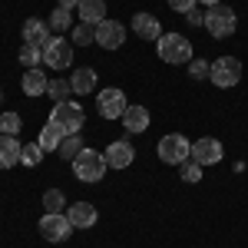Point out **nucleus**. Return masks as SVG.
<instances>
[{"label": "nucleus", "mask_w": 248, "mask_h": 248, "mask_svg": "<svg viewBox=\"0 0 248 248\" xmlns=\"http://www.w3.org/2000/svg\"><path fill=\"white\" fill-rule=\"evenodd\" d=\"M83 123H86V113H83V106L73 103V99H63L53 106V113H50V126H57L63 136H73L83 129Z\"/></svg>", "instance_id": "f257e3e1"}, {"label": "nucleus", "mask_w": 248, "mask_h": 248, "mask_svg": "<svg viewBox=\"0 0 248 248\" xmlns=\"http://www.w3.org/2000/svg\"><path fill=\"white\" fill-rule=\"evenodd\" d=\"M155 50H159V60L166 63H192V43L182 33H162L155 40Z\"/></svg>", "instance_id": "f03ea898"}, {"label": "nucleus", "mask_w": 248, "mask_h": 248, "mask_svg": "<svg viewBox=\"0 0 248 248\" xmlns=\"http://www.w3.org/2000/svg\"><path fill=\"white\" fill-rule=\"evenodd\" d=\"M106 155L96 153V149H83V153L73 159V175H77L79 182H99L103 175H106Z\"/></svg>", "instance_id": "7ed1b4c3"}, {"label": "nucleus", "mask_w": 248, "mask_h": 248, "mask_svg": "<svg viewBox=\"0 0 248 248\" xmlns=\"http://www.w3.org/2000/svg\"><path fill=\"white\" fill-rule=\"evenodd\" d=\"M235 27H238V17H235V10H232V7L215 3V7L205 10V30H209L215 40L232 37V33H235Z\"/></svg>", "instance_id": "20e7f679"}, {"label": "nucleus", "mask_w": 248, "mask_h": 248, "mask_svg": "<svg viewBox=\"0 0 248 248\" xmlns=\"http://www.w3.org/2000/svg\"><path fill=\"white\" fill-rule=\"evenodd\" d=\"M159 159L162 162H169V166H179V162H186L192 155V142L186 139L182 133H169V136H162L159 139Z\"/></svg>", "instance_id": "39448f33"}, {"label": "nucleus", "mask_w": 248, "mask_h": 248, "mask_svg": "<svg viewBox=\"0 0 248 248\" xmlns=\"http://www.w3.org/2000/svg\"><path fill=\"white\" fill-rule=\"evenodd\" d=\"M209 79L218 86V90H229V86H235V83L242 79V63H238L235 57L215 60V63H212V70H209Z\"/></svg>", "instance_id": "423d86ee"}, {"label": "nucleus", "mask_w": 248, "mask_h": 248, "mask_svg": "<svg viewBox=\"0 0 248 248\" xmlns=\"http://www.w3.org/2000/svg\"><path fill=\"white\" fill-rule=\"evenodd\" d=\"M40 235H43L46 242H66V238L73 235V222H70L63 212H46V215L40 218Z\"/></svg>", "instance_id": "0eeeda50"}, {"label": "nucleus", "mask_w": 248, "mask_h": 248, "mask_svg": "<svg viewBox=\"0 0 248 248\" xmlns=\"http://www.w3.org/2000/svg\"><path fill=\"white\" fill-rule=\"evenodd\" d=\"M43 63L50 70H66L73 63V43H66L63 37H53L46 46H43Z\"/></svg>", "instance_id": "6e6552de"}, {"label": "nucleus", "mask_w": 248, "mask_h": 248, "mask_svg": "<svg viewBox=\"0 0 248 248\" xmlns=\"http://www.w3.org/2000/svg\"><path fill=\"white\" fill-rule=\"evenodd\" d=\"M126 93L123 90H103L99 93V99H96V113L103 116V119H123V113H126Z\"/></svg>", "instance_id": "1a4fd4ad"}, {"label": "nucleus", "mask_w": 248, "mask_h": 248, "mask_svg": "<svg viewBox=\"0 0 248 248\" xmlns=\"http://www.w3.org/2000/svg\"><path fill=\"white\" fill-rule=\"evenodd\" d=\"M123 43H126V27H123V23H116V20L96 23V46L116 50V46H123Z\"/></svg>", "instance_id": "9d476101"}, {"label": "nucleus", "mask_w": 248, "mask_h": 248, "mask_svg": "<svg viewBox=\"0 0 248 248\" xmlns=\"http://www.w3.org/2000/svg\"><path fill=\"white\" fill-rule=\"evenodd\" d=\"M192 159H195L199 166H215V162H222V142H218L215 136H202V139H195V146H192Z\"/></svg>", "instance_id": "9b49d317"}, {"label": "nucleus", "mask_w": 248, "mask_h": 248, "mask_svg": "<svg viewBox=\"0 0 248 248\" xmlns=\"http://www.w3.org/2000/svg\"><path fill=\"white\" fill-rule=\"evenodd\" d=\"M103 155H106V166H109V169H129L133 159H136V149L126 142V139H116V142L106 146Z\"/></svg>", "instance_id": "f8f14e48"}, {"label": "nucleus", "mask_w": 248, "mask_h": 248, "mask_svg": "<svg viewBox=\"0 0 248 248\" xmlns=\"http://www.w3.org/2000/svg\"><path fill=\"white\" fill-rule=\"evenodd\" d=\"M50 33H53V30H50L46 20H37V17L23 20V43H27V46H46V43L53 40Z\"/></svg>", "instance_id": "ddd939ff"}, {"label": "nucleus", "mask_w": 248, "mask_h": 248, "mask_svg": "<svg viewBox=\"0 0 248 248\" xmlns=\"http://www.w3.org/2000/svg\"><path fill=\"white\" fill-rule=\"evenodd\" d=\"M66 218L73 222V229H93L99 212H96L90 202H77V205H66Z\"/></svg>", "instance_id": "4468645a"}, {"label": "nucleus", "mask_w": 248, "mask_h": 248, "mask_svg": "<svg viewBox=\"0 0 248 248\" xmlns=\"http://www.w3.org/2000/svg\"><path fill=\"white\" fill-rule=\"evenodd\" d=\"M20 153H23V146L17 142V136L0 133V169H14L20 162Z\"/></svg>", "instance_id": "2eb2a0df"}, {"label": "nucleus", "mask_w": 248, "mask_h": 248, "mask_svg": "<svg viewBox=\"0 0 248 248\" xmlns=\"http://www.w3.org/2000/svg\"><path fill=\"white\" fill-rule=\"evenodd\" d=\"M20 86H23L27 96H43L46 90H50V79H46V73H43L40 66H33V70L23 73V83H20Z\"/></svg>", "instance_id": "dca6fc26"}, {"label": "nucleus", "mask_w": 248, "mask_h": 248, "mask_svg": "<svg viewBox=\"0 0 248 248\" xmlns=\"http://www.w3.org/2000/svg\"><path fill=\"white\" fill-rule=\"evenodd\" d=\"M133 30H136V37H142V40H159L162 37V27H159V20H155L153 14H136Z\"/></svg>", "instance_id": "f3484780"}, {"label": "nucleus", "mask_w": 248, "mask_h": 248, "mask_svg": "<svg viewBox=\"0 0 248 248\" xmlns=\"http://www.w3.org/2000/svg\"><path fill=\"white\" fill-rule=\"evenodd\" d=\"M123 126H126L129 133H146V129H149V109H146V106H126Z\"/></svg>", "instance_id": "a211bd4d"}, {"label": "nucleus", "mask_w": 248, "mask_h": 248, "mask_svg": "<svg viewBox=\"0 0 248 248\" xmlns=\"http://www.w3.org/2000/svg\"><path fill=\"white\" fill-rule=\"evenodd\" d=\"M77 14H79V20L83 23H103L106 20V0H83L77 7Z\"/></svg>", "instance_id": "6ab92c4d"}, {"label": "nucleus", "mask_w": 248, "mask_h": 248, "mask_svg": "<svg viewBox=\"0 0 248 248\" xmlns=\"http://www.w3.org/2000/svg\"><path fill=\"white\" fill-rule=\"evenodd\" d=\"M83 149H86V146H83V136L73 133V136H63V142H60L57 153H60V159H70V162H73V159H77Z\"/></svg>", "instance_id": "aec40b11"}, {"label": "nucleus", "mask_w": 248, "mask_h": 248, "mask_svg": "<svg viewBox=\"0 0 248 248\" xmlns=\"http://www.w3.org/2000/svg\"><path fill=\"white\" fill-rule=\"evenodd\" d=\"M70 83H73V93L86 96V93H90V90H93V86H96V73H93V70H90V66H86V70H77Z\"/></svg>", "instance_id": "412c9836"}, {"label": "nucleus", "mask_w": 248, "mask_h": 248, "mask_svg": "<svg viewBox=\"0 0 248 248\" xmlns=\"http://www.w3.org/2000/svg\"><path fill=\"white\" fill-rule=\"evenodd\" d=\"M37 142H40V149H43V153H53V149H60V142H63V133H60L57 126H50V123H46Z\"/></svg>", "instance_id": "4be33fe9"}, {"label": "nucleus", "mask_w": 248, "mask_h": 248, "mask_svg": "<svg viewBox=\"0 0 248 248\" xmlns=\"http://www.w3.org/2000/svg\"><path fill=\"white\" fill-rule=\"evenodd\" d=\"M46 23H50V30H53V33H63V30H70L73 17H70V10H66V7H57V10L46 17Z\"/></svg>", "instance_id": "5701e85b"}, {"label": "nucleus", "mask_w": 248, "mask_h": 248, "mask_svg": "<svg viewBox=\"0 0 248 248\" xmlns=\"http://www.w3.org/2000/svg\"><path fill=\"white\" fill-rule=\"evenodd\" d=\"M179 179H182V182H199V179H202V166L189 155L186 162H179Z\"/></svg>", "instance_id": "b1692460"}, {"label": "nucleus", "mask_w": 248, "mask_h": 248, "mask_svg": "<svg viewBox=\"0 0 248 248\" xmlns=\"http://www.w3.org/2000/svg\"><path fill=\"white\" fill-rule=\"evenodd\" d=\"M20 63H23L27 70L40 66V63H43V46H27V43H23V50H20Z\"/></svg>", "instance_id": "393cba45"}, {"label": "nucleus", "mask_w": 248, "mask_h": 248, "mask_svg": "<svg viewBox=\"0 0 248 248\" xmlns=\"http://www.w3.org/2000/svg\"><path fill=\"white\" fill-rule=\"evenodd\" d=\"M50 99H57V103H63V99H70V93H73V83L70 79H50Z\"/></svg>", "instance_id": "a878e982"}, {"label": "nucleus", "mask_w": 248, "mask_h": 248, "mask_svg": "<svg viewBox=\"0 0 248 248\" xmlns=\"http://www.w3.org/2000/svg\"><path fill=\"white\" fill-rule=\"evenodd\" d=\"M63 205H66V195L60 189H46L43 192V209L46 212H63Z\"/></svg>", "instance_id": "bb28decb"}, {"label": "nucleus", "mask_w": 248, "mask_h": 248, "mask_svg": "<svg viewBox=\"0 0 248 248\" xmlns=\"http://www.w3.org/2000/svg\"><path fill=\"white\" fill-rule=\"evenodd\" d=\"M73 43H77V46H90V43H96V27L93 23H79L77 30H73Z\"/></svg>", "instance_id": "cd10ccee"}, {"label": "nucleus", "mask_w": 248, "mask_h": 248, "mask_svg": "<svg viewBox=\"0 0 248 248\" xmlns=\"http://www.w3.org/2000/svg\"><path fill=\"white\" fill-rule=\"evenodd\" d=\"M23 126H20V116L17 113H3L0 116V133L3 136H17Z\"/></svg>", "instance_id": "c85d7f7f"}, {"label": "nucleus", "mask_w": 248, "mask_h": 248, "mask_svg": "<svg viewBox=\"0 0 248 248\" xmlns=\"http://www.w3.org/2000/svg\"><path fill=\"white\" fill-rule=\"evenodd\" d=\"M40 159H43V149H40V142H30V146H23V153H20V162H23V166H40Z\"/></svg>", "instance_id": "c756f323"}, {"label": "nucleus", "mask_w": 248, "mask_h": 248, "mask_svg": "<svg viewBox=\"0 0 248 248\" xmlns=\"http://www.w3.org/2000/svg\"><path fill=\"white\" fill-rule=\"evenodd\" d=\"M209 70H212V63H205V60H192V63H189L192 79H205V77H209Z\"/></svg>", "instance_id": "7c9ffc66"}, {"label": "nucleus", "mask_w": 248, "mask_h": 248, "mask_svg": "<svg viewBox=\"0 0 248 248\" xmlns=\"http://www.w3.org/2000/svg\"><path fill=\"white\" fill-rule=\"evenodd\" d=\"M195 3H199V0H169V7L175 10V14H182V17L189 14L192 7H195Z\"/></svg>", "instance_id": "2f4dec72"}, {"label": "nucleus", "mask_w": 248, "mask_h": 248, "mask_svg": "<svg viewBox=\"0 0 248 248\" xmlns=\"http://www.w3.org/2000/svg\"><path fill=\"white\" fill-rule=\"evenodd\" d=\"M186 20H189L192 27H205V14H202V10H199V7H192L189 14H186Z\"/></svg>", "instance_id": "473e14b6"}, {"label": "nucleus", "mask_w": 248, "mask_h": 248, "mask_svg": "<svg viewBox=\"0 0 248 248\" xmlns=\"http://www.w3.org/2000/svg\"><path fill=\"white\" fill-rule=\"evenodd\" d=\"M83 0H60V7H66V10H73V7H79Z\"/></svg>", "instance_id": "72a5a7b5"}, {"label": "nucleus", "mask_w": 248, "mask_h": 248, "mask_svg": "<svg viewBox=\"0 0 248 248\" xmlns=\"http://www.w3.org/2000/svg\"><path fill=\"white\" fill-rule=\"evenodd\" d=\"M199 3H205V7H215V3H222V0H199Z\"/></svg>", "instance_id": "f704fd0d"}, {"label": "nucleus", "mask_w": 248, "mask_h": 248, "mask_svg": "<svg viewBox=\"0 0 248 248\" xmlns=\"http://www.w3.org/2000/svg\"><path fill=\"white\" fill-rule=\"evenodd\" d=\"M0 99H3V90H0Z\"/></svg>", "instance_id": "c9c22d12"}]
</instances>
